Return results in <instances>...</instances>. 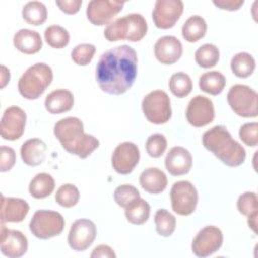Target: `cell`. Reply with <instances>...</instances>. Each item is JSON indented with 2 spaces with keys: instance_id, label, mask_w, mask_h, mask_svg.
Returning <instances> with one entry per match:
<instances>
[{
  "instance_id": "cell-13",
  "label": "cell",
  "mask_w": 258,
  "mask_h": 258,
  "mask_svg": "<svg viewBox=\"0 0 258 258\" xmlns=\"http://www.w3.org/2000/svg\"><path fill=\"white\" fill-rule=\"evenodd\" d=\"M26 124L25 112L17 106L7 108L1 118L0 133L5 140H16L24 133Z\"/></svg>"
},
{
  "instance_id": "cell-10",
  "label": "cell",
  "mask_w": 258,
  "mask_h": 258,
  "mask_svg": "<svg viewBox=\"0 0 258 258\" xmlns=\"http://www.w3.org/2000/svg\"><path fill=\"white\" fill-rule=\"evenodd\" d=\"M183 12L180 0H157L152 11V19L156 27L168 29L174 26Z\"/></svg>"
},
{
  "instance_id": "cell-11",
  "label": "cell",
  "mask_w": 258,
  "mask_h": 258,
  "mask_svg": "<svg viewBox=\"0 0 258 258\" xmlns=\"http://www.w3.org/2000/svg\"><path fill=\"white\" fill-rule=\"evenodd\" d=\"M96 235L97 229L91 220L79 219L73 223L70 229L68 243L75 251H85L93 244Z\"/></svg>"
},
{
  "instance_id": "cell-5",
  "label": "cell",
  "mask_w": 258,
  "mask_h": 258,
  "mask_svg": "<svg viewBox=\"0 0 258 258\" xmlns=\"http://www.w3.org/2000/svg\"><path fill=\"white\" fill-rule=\"evenodd\" d=\"M231 109L244 118H254L258 115V96L256 91L246 85H234L227 95Z\"/></svg>"
},
{
  "instance_id": "cell-40",
  "label": "cell",
  "mask_w": 258,
  "mask_h": 258,
  "mask_svg": "<svg viewBox=\"0 0 258 258\" xmlns=\"http://www.w3.org/2000/svg\"><path fill=\"white\" fill-rule=\"evenodd\" d=\"M237 208L244 216H250L258 212V199L257 195L253 191H246L242 194L237 201Z\"/></svg>"
},
{
  "instance_id": "cell-32",
  "label": "cell",
  "mask_w": 258,
  "mask_h": 258,
  "mask_svg": "<svg viewBox=\"0 0 258 258\" xmlns=\"http://www.w3.org/2000/svg\"><path fill=\"white\" fill-rule=\"evenodd\" d=\"M169 90L177 98H184L191 92L192 82L190 77L182 72L173 74L169 79Z\"/></svg>"
},
{
  "instance_id": "cell-4",
  "label": "cell",
  "mask_w": 258,
  "mask_h": 258,
  "mask_svg": "<svg viewBox=\"0 0 258 258\" xmlns=\"http://www.w3.org/2000/svg\"><path fill=\"white\" fill-rule=\"evenodd\" d=\"M53 74L51 68L44 62L29 67L18 81V91L27 100L38 99L51 84Z\"/></svg>"
},
{
  "instance_id": "cell-31",
  "label": "cell",
  "mask_w": 258,
  "mask_h": 258,
  "mask_svg": "<svg viewBox=\"0 0 258 258\" xmlns=\"http://www.w3.org/2000/svg\"><path fill=\"white\" fill-rule=\"evenodd\" d=\"M220 58L219 48L212 43H205L200 46L196 53L195 59L196 62L204 69H210L215 67Z\"/></svg>"
},
{
  "instance_id": "cell-29",
  "label": "cell",
  "mask_w": 258,
  "mask_h": 258,
  "mask_svg": "<svg viewBox=\"0 0 258 258\" xmlns=\"http://www.w3.org/2000/svg\"><path fill=\"white\" fill-rule=\"evenodd\" d=\"M22 17L31 25H40L47 18L46 7L39 1L27 2L22 8Z\"/></svg>"
},
{
  "instance_id": "cell-46",
  "label": "cell",
  "mask_w": 258,
  "mask_h": 258,
  "mask_svg": "<svg viewBox=\"0 0 258 258\" xmlns=\"http://www.w3.org/2000/svg\"><path fill=\"white\" fill-rule=\"evenodd\" d=\"M1 69H2V73H1V89H3L6 86V84L9 82V80H10V73H9V70L5 66H2Z\"/></svg>"
},
{
  "instance_id": "cell-16",
  "label": "cell",
  "mask_w": 258,
  "mask_h": 258,
  "mask_svg": "<svg viewBox=\"0 0 258 258\" xmlns=\"http://www.w3.org/2000/svg\"><path fill=\"white\" fill-rule=\"evenodd\" d=\"M28 247L27 238L20 231L5 228L4 223L1 227L0 248L4 256L9 258H19L23 256Z\"/></svg>"
},
{
  "instance_id": "cell-27",
  "label": "cell",
  "mask_w": 258,
  "mask_h": 258,
  "mask_svg": "<svg viewBox=\"0 0 258 258\" xmlns=\"http://www.w3.org/2000/svg\"><path fill=\"white\" fill-rule=\"evenodd\" d=\"M149 214L150 206L145 200L141 198H138L125 208L126 219L133 225L144 224L148 220Z\"/></svg>"
},
{
  "instance_id": "cell-2",
  "label": "cell",
  "mask_w": 258,
  "mask_h": 258,
  "mask_svg": "<svg viewBox=\"0 0 258 258\" xmlns=\"http://www.w3.org/2000/svg\"><path fill=\"white\" fill-rule=\"evenodd\" d=\"M53 133L62 148L80 158L88 157L99 147V140L84 132L83 122L76 117H67L57 121Z\"/></svg>"
},
{
  "instance_id": "cell-44",
  "label": "cell",
  "mask_w": 258,
  "mask_h": 258,
  "mask_svg": "<svg viewBox=\"0 0 258 258\" xmlns=\"http://www.w3.org/2000/svg\"><path fill=\"white\" fill-rule=\"evenodd\" d=\"M213 3L220 9L234 11V10L240 9V7L244 4V1L243 0H214Z\"/></svg>"
},
{
  "instance_id": "cell-41",
  "label": "cell",
  "mask_w": 258,
  "mask_h": 258,
  "mask_svg": "<svg viewBox=\"0 0 258 258\" xmlns=\"http://www.w3.org/2000/svg\"><path fill=\"white\" fill-rule=\"evenodd\" d=\"M240 139L248 146H257L258 144V124L256 122L246 123L239 130Z\"/></svg>"
},
{
  "instance_id": "cell-20",
  "label": "cell",
  "mask_w": 258,
  "mask_h": 258,
  "mask_svg": "<svg viewBox=\"0 0 258 258\" xmlns=\"http://www.w3.org/2000/svg\"><path fill=\"white\" fill-rule=\"evenodd\" d=\"M46 149V144L41 139L31 138L22 144L20 148V155L25 164L29 166H36L44 161Z\"/></svg>"
},
{
  "instance_id": "cell-19",
  "label": "cell",
  "mask_w": 258,
  "mask_h": 258,
  "mask_svg": "<svg viewBox=\"0 0 258 258\" xmlns=\"http://www.w3.org/2000/svg\"><path fill=\"white\" fill-rule=\"evenodd\" d=\"M29 212V205L22 199L2 197L1 222L19 223L24 220Z\"/></svg>"
},
{
  "instance_id": "cell-25",
  "label": "cell",
  "mask_w": 258,
  "mask_h": 258,
  "mask_svg": "<svg viewBox=\"0 0 258 258\" xmlns=\"http://www.w3.org/2000/svg\"><path fill=\"white\" fill-rule=\"evenodd\" d=\"M199 86L203 92L217 96L223 92L226 86V78L218 71L207 72L200 77Z\"/></svg>"
},
{
  "instance_id": "cell-14",
  "label": "cell",
  "mask_w": 258,
  "mask_h": 258,
  "mask_svg": "<svg viewBox=\"0 0 258 258\" xmlns=\"http://www.w3.org/2000/svg\"><path fill=\"white\" fill-rule=\"evenodd\" d=\"M185 116L187 122L194 127L199 128L210 124L215 118L212 100L202 95L194 97L187 105Z\"/></svg>"
},
{
  "instance_id": "cell-39",
  "label": "cell",
  "mask_w": 258,
  "mask_h": 258,
  "mask_svg": "<svg viewBox=\"0 0 258 258\" xmlns=\"http://www.w3.org/2000/svg\"><path fill=\"white\" fill-rule=\"evenodd\" d=\"M145 147H146L147 153L151 157H154V158L160 157L164 153L167 147L166 138L164 137V135L160 133L152 134L147 138Z\"/></svg>"
},
{
  "instance_id": "cell-43",
  "label": "cell",
  "mask_w": 258,
  "mask_h": 258,
  "mask_svg": "<svg viewBox=\"0 0 258 258\" xmlns=\"http://www.w3.org/2000/svg\"><path fill=\"white\" fill-rule=\"evenodd\" d=\"M55 3L62 12L67 14H75L80 10L82 0H57Z\"/></svg>"
},
{
  "instance_id": "cell-42",
  "label": "cell",
  "mask_w": 258,
  "mask_h": 258,
  "mask_svg": "<svg viewBox=\"0 0 258 258\" xmlns=\"http://www.w3.org/2000/svg\"><path fill=\"white\" fill-rule=\"evenodd\" d=\"M16 160L15 151L13 148L9 146H1L0 148V170L1 172H5L10 170Z\"/></svg>"
},
{
  "instance_id": "cell-15",
  "label": "cell",
  "mask_w": 258,
  "mask_h": 258,
  "mask_svg": "<svg viewBox=\"0 0 258 258\" xmlns=\"http://www.w3.org/2000/svg\"><path fill=\"white\" fill-rule=\"evenodd\" d=\"M140 158L139 149L133 142L120 143L112 154V166L120 174L130 173L138 164Z\"/></svg>"
},
{
  "instance_id": "cell-38",
  "label": "cell",
  "mask_w": 258,
  "mask_h": 258,
  "mask_svg": "<svg viewBox=\"0 0 258 258\" xmlns=\"http://www.w3.org/2000/svg\"><path fill=\"white\" fill-rule=\"evenodd\" d=\"M95 52V45L91 43H81L72 50L71 56L73 61L78 66H87L93 59Z\"/></svg>"
},
{
  "instance_id": "cell-22",
  "label": "cell",
  "mask_w": 258,
  "mask_h": 258,
  "mask_svg": "<svg viewBox=\"0 0 258 258\" xmlns=\"http://www.w3.org/2000/svg\"><path fill=\"white\" fill-rule=\"evenodd\" d=\"M139 182L145 191L157 195L166 188L167 177L161 169L157 167H149L141 172Z\"/></svg>"
},
{
  "instance_id": "cell-47",
  "label": "cell",
  "mask_w": 258,
  "mask_h": 258,
  "mask_svg": "<svg viewBox=\"0 0 258 258\" xmlns=\"http://www.w3.org/2000/svg\"><path fill=\"white\" fill-rule=\"evenodd\" d=\"M257 216H258V212L248 216V225L255 233L257 232Z\"/></svg>"
},
{
  "instance_id": "cell-8",
  "label": "cell",
  "mask_w": 258,
  "mask_h": 258,
  "mask_svg": "<svg viewBox=\"0 0 258 258\" xmlns=\"http://www.w3.org/2000/svg\"><path fill=\"white\" fill-rule=\"evenodd\" d=\"M198 198L196 187L187 180L174 182L170 189L172 210L180 216H188L195 212L198 204Z\"/></svg>"
},
{
  "instance_id": "cell-33",
  "label": "cell",
  "mask_w": 258,
  "mask_h": 258,
  "mask_svg": "<svg viewBox=\"0 0 258 258\" xmlns=\"http://www.w3.org/2000/svg\"><path fill=\"white\" fill-rule=\"evenodd\" d=\"M156 232L162 237H169L175 230L176 220L172 214L165 209L158 210L154 215Z\"/></svg>"
},
{
  "instance_id": "cell-35",
  "label": "cell",
  "mask_w": 258,
  "mask_h": 258,
  "mask_svg": "<svg viewBox=\"0 0 258 258\" xmlns=\"http://www.w3.org/2000/svg\"><path fill=\"white\" fill-rule=\"evenodd\" d=\"M54 198L59 206L63 208H72L78 204L80 200V191L76 185L66 183L58 187Z\"/></svg>"
},
{
  "instance_id": "cell-24",
  "label": "cell",
  "mask_w": 258,
  "mask_h": 258,
  "mask_svg": "<svg viewBox=\"0 0 258 258\" xmlns=\"http://www.w3.org/2000/svg\"><path fill=\"white\" fill-rule=\"evenodd\" d=\"M28 189L29 194L34 199H44L53 191L54 179L50 174L46 172L37 173L31 179Z\"/></svg>"
},
{
  "instance_id": "cell-30",
  "label": "cell",
  "mask_w": 258,
  "mask_h": 258,
  "mask_svg": "<svg viewBox=\"0 0 258 258\" xmlns=\"http://www.w3.org/2000/svg\"><path fill=\"white\" fill-rule=\"evenodd\" d=\"M128 24V35L127 39L131 42L141 40L147 32V22L145 18L138 13H131L125 15Z\"/></svg>"
},
{
  "instance_id": "cell-23",
  "label": "cell",
  "mask_w": 258,
  "mask_h": 258,
  "mask_svg": "<svg viewBox=\"0 0 258 258\" xmlns=\"http://www.w3.org/2000/svg\"><path fill=\"white\" fill-rule=\"evenodd\" d=\"M44 106L50 114L66 113L74 106V96L69 90H54L46 96Z\"/></svg>"
},
{
  "instance_id": "cell-21",
  "label": "cell",
  "mask_w": 258,
  "mask_h": 258,
  "mask_svg": "<svg viewBox=\"0 0 258 258\" xmlns=\"http://www.w3.org/2000/svg\"><path fill=\"white\" fill-rule=\"evenodd\" d=\"M13 44L20 52L25 54H33L41 49L42 40L37 31L23 28L14 34Z\"/></svg>"
},
{
  "instance_id": "cell-9",
  "label": "cell",
  "mask_w": 258,
  "mask_h": 258,
  "mask_svg": "<svg viewBox=\"0 0 258 258\" xmlns=\"http://www.w3.org/2000/svg\"><path fill=\"white\" fill-rule=\"evenodd\" d=\"M223 244L222 231L215 226H207L199 231L191 243L192 253L198 257H208L217 252Z\"/></svg>"
},
{
  "instance_id": "cell-6",
  "label": "cell",
  "mask_w": 258,
  "mask_h": 258,
  "mask_svg": "<svg viewBox=\"0 0 258 258\" xmlns=\"http://www.w3.org/2000/svg\"><path fill=\"white\" fill-rule=\"evenodd\" d=\"M64 228V220L58 212L39 210L29 223L30 232L38 239L46 240L59 235Z\"/></svg>"
},
{
  "instance_id": "cell-1",
  "label": "cell",
  "mask_w": 258,
  "mask_h": 258,
  "mask_svg": "<svg viewBox=\"0 0 258 258\" xmlns=\"http://www.w3.org/2000/svg\"><path fill=\"white\" fill-rule=\"evenodd\" d=\"M137 76V53L129 45L105 51L96 67V80L102 91L121 95L133 85Z\"/></svg>"
},
{
  "instance_id": "cell-34",
  "label": "cell",
  "mask_w": 258,
  "mask_h": 258,
  "mask_svg": "<svg viewBox=\"0 0 258 258\" xmlns=\"http://www.w3.org/2000/svg\"><path fill=\"white\" fill-rule=\"evenodd\" d=\"M47 44L53 48H63L70 41V34L66 28L59 25H50L44 31Z\"/></svg>"
},
{
  "instance_id": "cell-37",
  "label": "cell",
  "mask_w": 258,
  "mask_h": 258,
  "mask_svg": "<svg viewBox=\"0 0 258 258\" xmlns=\"http://www.w3.org/2000/svg\"><path fill=\"white\" fill-rule=\"evenodd\" d=\"M138 198H140L138 189L131 184L119 185L114 191V200L122 208H126Z\"/></svg>"
},
{
  "instance_id": "cell-7",
  "label": "cell",
  "mask_w": 258,
  "mask_h": 258,
  "mask_svg": "<svg viewBox=\"0 0 258 258\" xmlns=\"http://www.w3.org/2000/svg\"><path fill=\"white\" fill-rule=\"evenodd\" d=\"M142 111L145 118L153 124L160 125L171 118V106L168 95L161 90L147 94L142 100Z\"/></svg>"
},
{
  "instance_id": "cell-26",
  "label": "cell",
  "mask_w": 258,
  "mask_h": 258,
  "mask_svg": "<svg viewBox=\"0 0 258 258\" xmlns=\"http://www.w3.org/2000/svg\"><path fill=\"white\" fill-rule=\"evenodd\" d=\"M207 32V23L200 15L190 16L182 25L181 33L188 42H196L203 38Z\"/></svg>"
},
{
  "instance_id": "cell-17",
  "label": "cell",
  "mask_w": 258,
  "mask_h": 258,
  "mask_svg": "<svg viewBox=\"0 0 258 258\" xmlns=\"http://www.w3.org/2000/svg\"><path fill=\"white\" fill-rule=\"evenodd\" d=\"M182 54V44L178 38L172 35L160 37L154 44V55L163 64L176 62Z\"/></svg>"
},
{
  "instance_id": "cell-12",
  "label": "cell",
  "mask_w": 258,
  "mask_h": 258,
  "mask_svg": "<svg viewBox=\"0 0 258 258\" xmlns=\"http://www.w3.org/2000/svg\"><path fill=\"white\" fill-rule=\"evenodd\" d=\"M125 2L116 0H92L87 7V17L94 25L109 24L123 8Z\"/></svg>"
},
{
  "instance_id": "cell-3",
  "label": "cell",
  "mask_w": 258,
  "mask_h": 258,
  "mask_svg": "<svg viewBox=\"0 0 258 258\" xmlns=\"http://www.w3.org/2000/svg\"><path fill=\"white\" fill-rule=\"evenodd\" d=\"M206 149L214 153L224 164L236 167L241 165L246 158L244 147L232 138L224 126H215L206 131L202 138Z\"/></svg>"
},
{
  "instance_id": "cell-18",
  "label": "cell",
  "mask_w": 258,
  "mask_h": 258,
  "mask_svg": "<svg viewBox=\"0 0 258 258\" xmlns=\"http://www.w3.org/2000/svg\"><path fill=\"white\" fill-rule=\"evenodd\" d=\"M192 165L190 152L181 146L172 147L165 157V167L174 176L186 174Z\"/></svg>"
},
{
  "instance_id": "cell-28",
  "label": "cell",
  "mask_w": 258,
  "mask_h": 258,
  "mask_svg": "<svg viewBox=\"0 0 258 258\" xmlns=\"http://www.w3.org/2000/svg\"><path fill=\"white\" fill-rule=\"evenodd\" d=\"M255 67V59L248 52L236 53L231 59L232 72L238 78H248L253 74Z\"/></svg>"
},
{
  "instance_id": "cell-36",
  "label": "cell",
  "mask_w": 258,
  "mask_h": 258,
  "mask_svg": "<svg viewBox=\"0 0 258 258\" xmlns=\"http://www.w3.org/2000/svg\"><path fill=\"white\" fill-rule=\"evenodd\" d=\"M127 35L128 24L125 16L117 18L116 20L110 22L104 30L105 38L111 42L127 39Z\"/></svg>"
},
{
  "instance_id": "cell-45",
  "label": "cell",
  "mask_w": 258,
  "mask_h": 258,
  "mask_svg": "<svg viewBox=\"0 0 258 258\" xmlns=\"http://www.w3.org/2000/svg\"><path fill=\"white\" fill-rule=\"evenodd\" d=\"M92 258H115L116 254L114 253L113 249L108 246V245H99L97 246L92 254H91Z\"/></svg>"
}]
</instances>
